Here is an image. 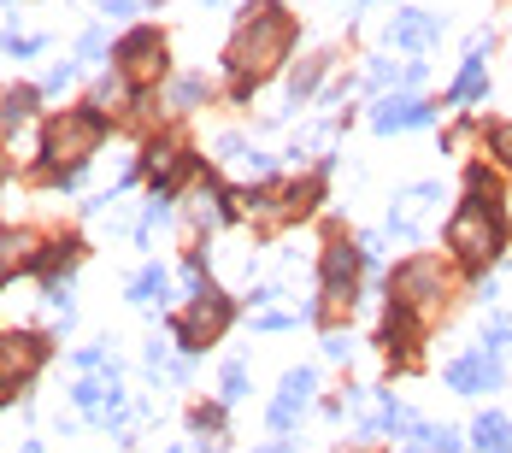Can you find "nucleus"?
Instances as JSON below:
<instances>
[{
  "label": "nucleus",
  "mask_w": 512,
  "mask_h": 453,
  "mask_svg": "<svg viewBox=\"0 0 512 453\" xmlns=\"http://www.w3.org/2000/svg\"><path fill=\"white\" fill-rule=\"evenodd\" d=\"M289 36H295V30H289V18L265 0L254 18L242 24V36H236V48H230V65H236L242 77H265V71L289 53Z\"/></svg>",
  "instance_id": "nucleus-1"
},
{
  "label": "nucleus",
  "mask_w": 512,
  "mask_h": 453,
  "mask_svg": "<svg viewBox=\"0 0 512 453\" xmlns=\"http://www.w3.org/2000/svg\"><path fill=\"white\" fill-rule=\"evenodd\" d=\"M448 242H454V253H460L465 265H489L501 253V224H495L489 206H465L448 224Z\"/></svg>",
  "instance_id": "nucleus-2"
},
{
  "label": "nucleus",
  "mask_w": 512,
  "mask_h": 453,
  "mask_svg": "<svg viewBox=\"0 0 512 453\" xmlns=\"http://www.w3.org/2000/svg\"><path fill=\"white\" fill-rule=\"evenodd\" d=\"M101 130H106L101 112H65V118L48 130V153L59 159V165H71V171H77L89 153L101 148Z\"/></svg>",
  "instance_id": "nucleus-3"
},
{
  "label": "nucleus",
  "mask_w": 512,
  "mask_h": 453,
  "mask_svg": "<svg viewBox=\"0 0 512 453\" xmlns=\"http://www.w3.org/2000/svg\"><path fill=\"white\" fill-rule=\"evenodd\" d=\"M224 324H230V301L224 295H195V306L177 318V342L183 348H206L212 336H224Z\"/></svg>",
  "instance_id": "nucleus-4"
},
{
  "label": "nucleus",
  "mask_w": 512,
  "mask_h": 453,
  "mask_svg": "<svg viewBox=\"0 0 512 453\" xmlns=\"http://www.w3.org/2000/svg\"><path fill=\"white\" fill-rule=\"evenodd\" d=\"M42 359H48V342L42 336H0V389L24 383Z\"/></svg>",
  "instance_id": "nucleus-5"
},
{
  "label": "nucleus",
  "mask_w": 512,
  "mask_h": 453,
  "mask_svg": "<svg viewBox=\"0 0 512 453\" xmlns=\"http://www.w3.org/2000/svg\"><path fill=\"white\" fill-rule=\"evenodd\" d=\"M436 201H442V183H412L407 195L395 201V212H389V230L407 236V242H418V236H424V212Z\"/></svg>",
  "instance_id": "nucleus-6"
},
{
  "label": "nucleus",
  "mask_w": 512,
  "mask_h": 453,
  "mask_svg": "<svg viewBox=\"0 0 512 453\" xmlns=\"http://www.w3.org/2000/svg\"><path fill=\"white\" fill-rule=\"evenodd\" d=\"M124 71H130V83H154L159 71H165V42H159L154 30H136V36H124Z\"/></svg>",
  "instance_id": "nucleus-7"
},
{
  "label": "nucleus",
  "mask_w": 512,
  "mask_h": 453,
  "mask_svg": "<svg viewBox=\"0 0 512 453\" xmlns=\"http://www.w3.org/2000/svg\"><path fill=\"white\" fill-rule=\"evenodd\" d=\"M448 383L460 389V395H483V389H501V359H489V353H465L448 365Z\"/></svg>",
  "instance_id": "nucleus-8"
},
{
  "label": "nucleus",
  "mask_w": 512,
  "mask_h": 453,
  "mask_svg": "<svg viewBox=\"0 0 512 453\" xmlns=\"http://www.w3.org/2000/svg\"><path fill=\"white\" fill-rule=\"evenodd\" d=\"M442 36V18L436 12H395V24H389V42L395 48H430Z\"/></svg>",
  "instance_id": "nucleus-9"
},
{
  "label": "nucleus",
  "mask_w": 512,
  "mask_h": 453,
  "mask_svg": "<svg viewBox=\"0 0 512 453\" xmlns=\"http://www.w3.org/2000/svg\"><path fill=\"white\" fill-rule=\"evenodd\" d=\"M312 401V371H289L283 377V395H277V406H271V430H289L295 424V412Z\"/></svg>",
  "instance_id": "nucleus-10"
},
{
  "label": "nucleus",
  "mask_w": 512,
  "mask_h": 453,
  "mask_svg": "<svg viewBox=\"0 0 512 453\" xmlns=\"http://www.w3.org/2000/svg\"><path fill=\"white\" fill-rule=\"evenodd\" d=\"M436 283H442V265H436V259H412V265L395 271V295H401V306L424 301V289H436Z\"/></svg>",
  "instance_id": "nucleus-11"
},
{
  "label": "nucleus",
  "mask_w": 512,
  "mask_h": 453,
  "mask_svg": "<svg viewBox=\"0 0 512 453\" xmlns=\"http://www.w3.org/2000/svg\"><path fill=\"white\" fill-rule=\"evenodd\" d=\"M430 118H436V106H424V101H383L371 112L377 130H412V124H430Z\"/></svg>",
  "instance_id": "nucleus-12"
},
{
  "label": "nucleus",
  "mask_w": 512,
  "mask_h": 453,
  "mask_svg": "<svg viewBox=\"0 0 512 453\" xmlns=\"http://www.w3.org/2000/svg\"><path fill=\"white\" fill-rule=\"evenodd\" d=\"M354 277H359V253L354 248L324 253V289H330V295H354Z\"/></svg>",
  "instance_id": "nucleus-13"
},
{
  "label": "nucleus",
  "mask_w": 512,
  "mask_h": 453,
  "mask_svg": "<svg viewBox=\"0 0 512 453\" xmlns=\"http://www.w3.org/2000/svg\"><path fill=\"white\" fill-rule=\"evenodd\" d=\"M471 436H477L483 453H512V424L501 418V412H483V418L471 424Z\"/></svg>",
  "instance_id": "nucleus-14"
},
{
  "label": "nucleus",
  "mask_w": 512,
  "mask_h": 453,
  "mask_svg": "<svg viewBox=\"0 0 512 453\" xmlns=\"http://www.w3.org/2000/svg\"><path fill=\"white\" fill-rule=\"evenodd\" d=\"M148 171H154V183H165V189H171V183H177V177L189 171V159H183V148H171V142H159V148L148 153Z\"/></svg>",
  "instance_id": "nucleus-15"
},
{
  "label": "nucleus",
  "mask_w": 512,
  "mask_h": 453,
  "mask_svg": "<svg viewBox=\"0 0 512 453\" xmlns=\"http://www.w3.org/2000/svg\"><path fill=\"white\" fill-rule=\"evenodd\" d=\"M218 153H224V159H230L242 177H265V171H271V159L248 153V142H242V136H224V142H218Z\"/></svg>",
  "instance_id": "nucleus-16"
},
{
  "label": "nucleus",
  "mask_w": 512,
  "mask_h": 453,
  "mask_svg": "<svg viewBox=\"0 0 512 453\" xmlns=\"http://www.w3.org/2000/svg\"><path fill=\"white\" fill-rule=\"evenodd\" d=\"M36 112V89H12L6 101H0V130H12V124H24Z\"/></svg>",
  "instance_id": "nucleus-17"
},
{
  "label": "nucleus",
  "mask_w": 512,
  "mask_h": 453,
  "mask_svg": "<svg viewBox=\"0 0 512 453\" xmlns=\"http://www.w3.org/2000/svg\"><path fill=\"white\" fill-rule=\"evenodd\" d=\"M483 353H489V359L512 353V318H507V312H495V318H489V330H483Z\"/></svg>",
  "instance_id": "nucleus-18"
},
{
  "label": "nucleus",
  "mask_w": 512,
  "mask_h": 453,
  "mask_svg": "<svg viewBox=\"0 0 512 453\" xmlns=\"http://www.w3.org/2000/svg\"><path fill=\"white\" fill-rule=\"evenodd\" d=\"M159 295H165V271H159V265H148V271L130 283V301H136V306H154Z\"/></svg>",
  "instance_id": "nucleus-19"
},
{
  "label": "nucleus",
  "mask_w": 512,
  "mask_h": 453,
  "mask_svg": "<svg viewBox=\"0 0 512 453\" xmlns=\"http://www.w3.org/2000/svg\"><path fill=\"white\" fill-rule=\"evenodd\" d=\"M483 89V59H465V71H460V83H454V101H471Z\"/></svg>",
  "instance_id": "nucleus-20"
},
{
  "label": "nucleus",
  "mask_w": 512,
  "mask_h": 453,
  "mask_svg": "<svg viewBox=\"0 0 512 453\" xmlns=\"http://www.w3.org/2000/svg\"><path fill=\"white\" fill-rule=\"evenodd\" d=\"M248 395V371L242 365H224V401H242Z\"/></svg>",
  "instance_id": "nucleus-21"
},
{
  "label": "nucleus",
  "mask_w": 512,
  "mask_h": 453,
  "mask_svg": "<svg viewBox=\"0 0 512 453\" xmlns=\"http://www.w3.org/2000/svg\"><path fill=\"white\" fill-rule=\"evenodd\" d=\"M201 95H206V83H201V77H183V83L171 89V101H177V106H201Z\"/></svg>",
  "instance_id": "nucleus-22"
},
{
  "label": "nucleus",
  "mask_w": 512,
  "mask_h": 453,
  "mask_svg": "<svg viewBox=\"0 0 512 453\" xmlns=\"http://www.w3.org/2000/svg\"><path fill=\"white\" fill-rule=\"evenodd\" d=\"M218 218H224V206H218V195H201V201H195V224H206V230H212Z\"/></svg>",
  "instance_id": "nucleus-23"
},
{
  "label": "nucleus",
  "mask_w": 512,
  "mask_h": 453,
  "mask_svg": "<svg viewBox=\"0 0 512 453\" xmlns=\"http://www.w3.org/2000/svg\"><path fill=\"white\" fill-rule=\"evenodd\" d=\"M71 259H77V242H65V248H53L48 259H42V271L53 277V271H59V265H71Z\"/></svg>",
  "instance_id": "nucleus-24"
},
{
  "label": "nucleus",
  "mask_w": 512,
  "mask_h": 453,
  "mask_svg": "<svg viewBox=\"0 0 512 453\" xmlns=\"http://www.w3.org/2000/svg\"><path fill=\"white\" fill-rule=\"evenodd\" d=\"M430 453H460V436L454 430H430Z\"/></svg>",
  "instance_id": "nucleus-25"
},
{
  "label": "nucleus",
  "mask_w": 512,
  "mask_h": 453,
  "mask_svg": "<svg viewBox=\"0 0 512 453\" xmlns=\"http://www.w3.org/2000/svg\"><path fill=\"white\" fill-rule=\"evenodd\" d=\"M148 0H101V12H112V18H130V12H142Z\"/></svg>",
  "instance_id": "nucleus-26"
},
{
  "label": "nucleus",
  "mask_w": 512,
  "mask_h": 453,
  "mask_svg": "<svg viewBox=\"0 0 512 453\" xmlns=\"http://www.w3.org/2000/svg\"><path fill=\"white\" fill-rule=\"evenodd\" d=\"M106 53V36L101 30H89V36H83V59H101Z\"/></svg>",
  "instance_id": "nucleus-27"
},
{
  "label": "nucleus",
  "mask_w": 512,
  "mask_h": 453,
  "mask_svg": "<svg viewBox=\"0 0 512 453\" xmlns=\"http://www.w3.org/2000/svg\"><path fill=\"white\" fill-rule=\"evenodd\" d=\"M495 153H501V159H512V124H501V130H495Z\"/></svg>",
  "instance_id": "nucleus-28"
},
{
  "label": "nucleus",
  "mask_w": 512,
  "mask_h": 453,
  "mask_svg": "<svg viewBox=\"0 0 512 453\" xmlns=\"http://www.w3.org/2000/svg\"><path fill=\"white\" fill-rule=\"evenodd\" d=\"M259 453H289V448H283V442H271V448H259Z\"/></svg>",
  "instance_id": "nucleus-29"
}]
</instances>
